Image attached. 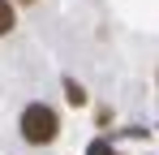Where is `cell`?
I'll return each mask as SVG.
<instances>
[{
	"mask_svg": "<svg viewBox=\"0 0 159 155\" xmlns=\"http://www.w3.org/2000/svg\"><path fill=\"white\" fill-rule=\"evenodd\" d=\"M17 129H22V138H26L30 147H43V142H52L56 134H60V116H56L48 103H30L26 112H22V121H17Z\"/></svg>",
	"mask_w": 159,
	"mask_h": 155,
	"instance_id": "1",
	"label": "cell"
},
{
	"mask_svg": "<svg viewBox=\"0 0 159 155\" xmlns=\"http://www.w3.org/2000/svg\"><path fill=\"white\" fill-rule=\"evenodd\" d=\"M17 22V9H13V0H0V35H9Z\"/></svg>",
	"mask_w": 159,
	"mask_h": 155,
	"instance_id": "2",
	"label": "cell"
},
{
	"mask_svg": "<svg viewBox=\"0 0 159 155\" xmlns=\"http://www.w3.org/2000/svg\"><path fill=\"white\" fill-rule=\"evenodd\" d=\"M65 95H69V103H73V108H78V103H86V91H82L73 78H65Z\"/></svg>",
	"mask_w": 159,
	"mask_h": 155,
	"instance_id": "3",
	"label": "cell"
},
{
	"mask_svg": "<svg viewBox=\"0 0 159 155\" xmlns=\"http://www.w3.org/2000/svg\"><path fill=\"white\" fill-rule=\"evenodd\" d=\"M86 155H120V151H116V147H112L107 138H95V142L86 147Z\"/></svg>",
	"mask_w": 159,
	"mask_h": 155,
	"instance_id": "4",
	"label": "cell"
},
{
	"mask_svg": "<svg viewBox=\"0 0 159 155\" xmlns=\"http://www.w3.org/2000/svg\"><path fill=\"white\" fill-rule=\"evenodd\" d=\"M26 4H30V0H26Z\"/></svg>",
	"mask_w": 159,
	"mask_h": 155,
	"instance_id": "5",
	"label": "cell"
}]
</instances>
